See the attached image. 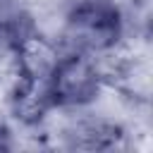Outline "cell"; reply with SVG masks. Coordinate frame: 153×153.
I'll return each mask as SVG.
<instances>
[{"label":"cell","mask_w":153,"mask_h":153,"mask_svg":"<svg viewBox=\"0 0 153 153\" xmlns=\"http://www.w3.org/2000/svg\"><path fill=\"white\" fill-rule=\"evenodd\" d=\"M122 36L120 10L108 0H81L72 7L65 24V38L74 53H103Z\"/></svg>","instance_id":"6da1fadb"},{"label":"cell","mask_w":153,"mask_h":153,"mask_svg":"<svg viewBox=\"0 0 153 153\" xmlns=\"http://www.w3.org/2000/svg\"><path fill=\"white\" fill-rule=\"evenodd\" d=\"M53 108H79L91 103L100 91V74L96 62L84 53L60 55L55 69L48 76Z\"/></svg>","instance_id":"7a4b0ae2"},{"label":"cell","mask_w":153,"mask_h":153,"mask_svg":"<svg viewBox=\"0 0 153 153\" xmlns=\"http://www.w3.org/2000/svg\"><path fill=\"white\" fill-rule=\"evenodd\" d=\"M12 50L17 57V74H24V76L48 79L60 60L57 48L31 29H26L12 41Z\"/></svg>","instance_id":"3957f363"},{"label":"cell","mask_w":153,"mask_h":153,"mask_svg":"<svg viewBox=\"0 0 153 153\" xmlns=\"http://www.w3.org/2000/svg\"><path fill=\"white\" fill-rule=\"evenodd\" d=\"M50 108H53V100H50L48 79L17 74V84H14V91H12L14 115L26 124H36L45 117V112Z\"/></svg>","instance_id":"277c9868"}]
</instances>
